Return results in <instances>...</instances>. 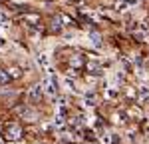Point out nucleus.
Masks as SVG:
<instances>
[{"instance_id": "f257e3e1", "label": "nucleus", "mask_w": 149, "mask_h": 144, "mask_svg": "<svg viewBox=\"0 0 149 144\" xmlns=\"http://www.w3.org/2000/svg\"><path fill=\"white\" fill-rule=\"evenodd\" d=\"M42 88H44V94H48V96H58L60 84H58L56 78H50V76H46V78L42 80Z\"/></svg>"}, {"instance_id": "f03ea898", "label": "nucleus", "mask_w": 149, "mask_h": 144, "mask_svg": "<svg viewBox=\"0 0 149 144\" xmlns=\"http://www.w3.org/2000/svg\"><path fill=\"white\" fill-rule=\"evenodd\" d=\"M6 138H8L10 142H18V140L22 138V128H20L18 124H8V128H6Z\"/></svg>"}, {"instance_id": "7ed1b4c3", "label": "nucleus", "mask_w": 149, "mask_h": 144, "mask_svg": "<svg viewBox=\"0 0 149 144\" xmlns=\"http://www.w3.org/2000/svg\"><path fill=\"white\" fill-rule=\"evenodd\" d=\"M84 106L86 108L97 106V94H95L93 90H86V92H84Z\"/></svg>"}, {"instance_id": "20e7f679", "label": "nucleus", "mask_w": 149, "mask_h": 144, "mask_svg": "<svg viewBox=\"0 0 149 144\" xmlns=\"http://www.w3.org/2000/svg\"><path fill=\"white\" fill-rule=\"evenodd\" d=\"M135 98H137V102H141V104L149 102V86L147 84H141L137 90H135Z\"/></svg>"}, {"instance_id": "39448f33", "label": "nucleus", "mask_w": 149, "mask_h": 144, "mask_svg": "<svg viewBox=\"0 0 149 144\" xmlns=\"http://www.w3.org/2000/svg\"><path fill=\"white\" fill-rule=\"evenodd\" d=\"M88 70H90V74H93V76H100L103 72V64L100 62V60H88Z\"/></svg>"}, {"instance_id": "423d86ee", "label": "nucleus", "mask_w": 149, "mask_h": 144, "mask_svg": "<svg viewBox=\"0 0 149 144\" xmlns=\"http://www.w3.org/2000/svg\"><path fill=\"white\" fill-rule=\"evenodd\" d=\"M135 4H137V0H117V2H115V10L125 12V10H129V8H133Z\"/></svg>"}, {"instance_id": "0eeeda50", "label": "nucleus", "mask_w": 149, "mask_h": 144, "mask_svg": "<svg viewBox=\"0 0 149 144\" xmlns=\"http://www.w3.org/2000/svg\"><path fill=\"white\" fill-rule=\"evenodd\" d=\"M88 40H90V44H92L93 48H97V50H102V48H103L102 34H97V32H88Z\"/></svg>"}, {"instance_id": "6e6552de", "label": "nucleus", "mask_w": 149, "mask_h": 144, "mask_svg": "<svg viewBox=\"0 0 149 144\" xmlns=\"http://www.w3.org/2000/svg\"><path fill=\"white\" fill-rule=\"evenodd\" d=\"M44 94V88H42V84H34L30 90H28V96L32 98V100H40Z\"/></svg>"}, {"instance_id": "1a4fd4ad", "label": "nucleus", "mask_w": 149, "mask_h": 144, "mask_svg": "<svg viewBox=\"0 0 149 144\" xmlns=\"http://www.w3.org/2000/svg\"><path fill=\"white\" fill-rule=\"evenodd\" d=\"M117 96H119V88L117 86H107L105 88V98L107 100H117Z\"/></svg>"}, {"instance_id": "9d476101", "label": "nucleus", "mask_w": 149, "mask_h": 144, "mask_svg": "<svg viewBox=\"0 0 149 144\" xmlns=\"http://www.w3.org/2000/svg\"><path fill=\"white\" fill-rule=\"evenodd\" d=\"M36 60H38V64H40V66L50 68V58H48L46 52H38V54H36Z\"/></svg>"}, {"instance_id": "9b49d317", "label": "nucleus", "mask_w": 149, "mask_h": 144, "mask_svg": "<svg viewBox=\"0 0 149 144\" xmlns=\"http://www.w3.org/2000/svg\"><path fill=\"white\" fill-rule=\"evenodd\" d=\"M18 114L22 116V118H28V120H36V114L30 110V108H18Z\"/></svg>"}, {"instance_id": "f8f14e48", "label": "nucleus", "mask_w": 149, "mask_h": 144, "mask_svg": "<svg viewBox=\"0 0 149 144\" xmlns=\"http://www.w3.org/2000/svg\"><path fill=\"white\" fill-rule=\"evenodd\" d=\"M113 134L111 132H102L100 134V144H113Z\"/></svg>"}, {"instance_id": "ddd939ff", "label": "nucleus", "mask_w": 149, "mask_h": 144, "mask_svg": "<svg viewBox=\"0 0 149 144\" xmlns=\"http://www.w3.org/2000/svg\"><path fill=\"white\" fill-rule=\"evenodd\" d=\"M70 64H72L74 68H80L81 64H84V60H81V56H80V54H74V56L70 58Z\"/></svg>"}, {"instance_id": "4468645a", "label": "nucleus", "mask_w": 149, "mask_h": 144, "mask_svg": "<svg viewBox=\"0 0 149 144\" xmlns=\"http://www.w3.org/2000/svg\"><path fill=\"white\" fill-rule=\"evenodd\" d=\"M64 86L68 88L70 92H80V90H78V86H76V82H72V78H70V76L64 80Z\"/></svg>"}, {"instance_id": "2eb2a0df", "label": "nucleus", "mask_w": 149, "mask_h": 144, "mask_svg": "<svg viewBox=\"0 0 149 144\" xmlns=\"http://www.w3.org/2000/svg\"><path fill=\"white\" fill-rule=\"evenodd\" d=\"M6 74H8L10 78H20V76H22V72H20V68H16V66H12V68H10L8 72H6Z\"/></svg>"}, {"instance_id": "dca6fc26", "label": "nucleus", "mask_w": 149, "mask_h": 144, "mask_svg": "<svg viewBox=\"0 0 149 144\" xmlns=\"http://www.w3.org/2000/svg\"><path fill=\"white\" fill-rule=\"evenodd\" d=\"M8 80H10V76H8V74H6L4 70H0V86L8 84Z\"/></svg>"}, {"instance_id": "f3484780", "label": "nucleus", "mask_w": 149, "mask_h": 144, "mask_svg": "<svg viewBox=\"0 0 149 144\" xmlns=\"http://www.w3.org/2000/svg\"><path fill=\"white\" fill-rule=\"evenodd\" d=\"M52 28H54V30H60V28H62V18H54V20H52Z\"/></svg>"}, {"instance_id": "a211bd4d", "label": "nucleus", "mask_w": 149, "mask_h": 144, "mask_svg": "<svg viewBox=\"0 0 149 144\" xmlns=\"http://www.w3.org/2000/svg\"><path fill=\"white\" fill-rule=\"evenodd\" d=\"M8 46V40H6V38H4V36L0 34V50H4V48Z\"/></svg>"}, {"instance_id": "6ab92c4d", "label": "nucleus", "mask_w": 149, "mask_h": 144, "mask_svg": "<svg viewBox=\"0 0 149 144\" xmlns=\"http://www.w3.org/2000/svg\"><path fill=\"white\" fill-rule=\"evenodd\" d=\"M129 114H131V116H137V118H141V110H139V108H131V110H129Z\"/></svg>"}, {"instance_id": "aec40b11", "label": "nucleus", "mask_w": 149, "mask_h": 144, "mask_svg": "<svg viewBox=\"0 0 149 144\" xmlns=\"http://www.w3.org/2000/svg\"><path fill=\"white\" fill-rule=\"evenodd\" d=\"M127 138H129V142H135V130H129V132H127Z\"/></svg>"}, {"instance_id": "412c9836", "label": "nucleus", "mask_w": 149, "mask_h": 144, "mask_svg": "<svg viewBox=\"0 0 149 144\" xmlns=\"http://www.w3.org/2000/svg\"><path fill=\"white\" fill-rule=\"evenodd\" d=\"M0 22H4V24H8V16L4 14V12L0 10Z\"/></svg>"}, {"instance_id": "4be33fe9", "label": "nucleus", "mask_w": 149, "mask_h": 144, "mask_svg": "<svg viewBox=\"0 0 149 144\" xmlns=\"http://www.w3.org/2000/svg\"><path fill=\"white\" fill-rule=\"evenodd\" d=\"M6 28H8V24H4V22H0V34H2V32H4V30H6Z\"/></svg>"}, {"instance_id": "5701e85b", "label": "nucleus", "mask_w": 149, "mask_h": 144, "mask_svg": "<svg viewBox=\"0 0 149 144\" xmlns=\"http://www.w3.org/2000/svg\"><path fill=\"white\" fill-rule=\"evenodd\" d=\"M147 66H149V60H147Z\"/></svg>"}, {"instance_id": "b1692460", "label": "nucleus", "mask_w": 149, "mask_h": 144, "mask_svg": "<svg viewBox=\"0 0 149 144\" xmlns=\"http://www.w3.org/2000/svg\"><path fill=\"white\" fill-rule=\"evenodd\" d=\"M10 144H16V142H10Z\"/></svg>"}, {"instance_id": "393cba45", "label": "nucleus", "mask_w": 149, "mask_h": 144, "mask_svg": "<svg viewBox=\"0 0 149 144\" xmlns=\"http://www.w3.org/2000/svg\"><path fill=\"white\" fill-rule=\"evenodd\" d=\"M78 2H80V0H78Z\"/></svg>"}, {"instance_id": "a878e982", "label": "nucleus", "mask_w": 149, "mask_h": 144, "mask_svg": "<svg viewBox=\"0 0 149 144\" xmlns=\"http://www.w3.org/2000/svg\"><path fill=\"white\" fill-rule=\"evenodd\" d=\"M44 144H46V142H44Z\"/></svg>"}]
</instances>
